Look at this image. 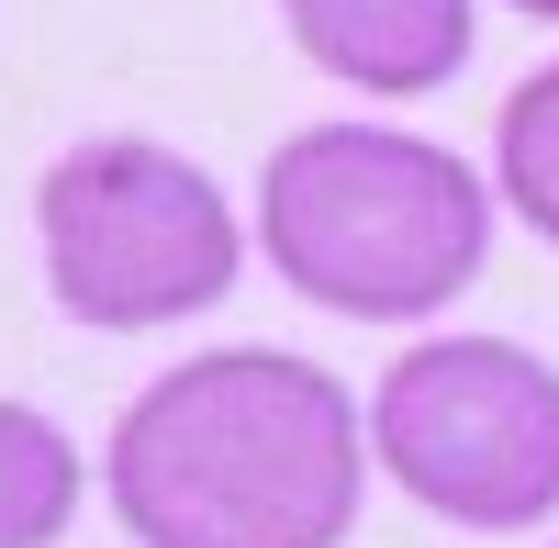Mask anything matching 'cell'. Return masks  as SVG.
I'll use <instances>...</instances> for the list:
<instances>
[{
  "instance_id": "6da1fadb",
  "label": "cell",
  "mask_w": 559,
  "mask_h": 548,
  "mask_svg": "<svg viewBox=\"0 0 559 548\" xmlns=\"http://www.w3.org/2000/svg\"><path fill=\"white\" fill-rule=\"evenodd\" d=\"M102 492L134 548H347L369 448L358 392L292 347H213L123 403Z\"/></svg>"
},
{
  "instance_id": "7a4b0ae2",
  "label": "cell",
  "mask_w": 559,
  "mask_h": 548,
  "mask_svg": "<svg viewBox=\"0 0 559 548\" xmlns=\"http://www.w3.org/2000/svg\"><path fill=\"white\" fill-rule=\"evenodd\" d=\"M258 247L324 313L358 325H426L492 258V191L437 134L403 123H302L269 146Z\"/></svg>"
},
{
  "instance_id": "3957f363",
  "label": "cell",
  "mask_w": 559,
  "mask_h": 548,
  "mask_svg": "<svg viewBox=\"0 0 559 548\" xmlns=\"http://www.w3.org/2000/svg\"><path fill=\"white\" fill-rule=\"evenodd\" d=\"M34 247H45V291L68 325L157 336L236 291L247 224L202 157L157 146V134H90L34 179Z\"/></svg>"
},
{
  "instance_id": "277c9868",
  "label": "cell",
  "mask_w": 559,
  "mask_h": 548,
  "mask_svg": "<svg viewBox=\"0 0 559 548\" xmlns=\"http://www.w3.org/2000/svg\"><path fill=\"white\" fill-rule=\"evenodd\" d=\"M369 460L448 526L526 537L559 515V370L515 336H426L369 392Z\"/></svg>"
},
{
  "instance_id": "5b68a950",
  "label": "cell",
  "mask_w": 559,
  "mask_h": 548,
  "mask_svg": "<svg viewBox=\"0 0 559 548\" xmlns=\"http://www.w3.org/2000/svg\"><path fill=\"white\" fill-rule=\"evenodd\" d=\"M280 23L324 79L381 90V102H426L471 68L481 0H280Z\"/></svg>"
},
{
  "instance_id": "8992f818",
  "label": "cell",
  "mask_w": 559,
  "mask_h": 548,
  "mask_svg": "<svg viewBox=\"0 0 559 548\" xmlns=\"http://www.w3.org/2000/svg\"><path fill=\"white\" fill-rule=\"evenodd\" d=\"M79 448L57 415H34V403H0V548H57L68 515H79Z\"/></svg>"
},
{
  "instance_id": "52a82bcc",
  "label": "cell",
  "mask_w": 559,
  "mask_h": 548,
  "mask_svg": "<svg viewBox=\"0 0 559 548\" xmlns=\"http://www.w3.org/2000/svg\"><path fill=\"white\" fill-rule=\"evenodd\" d=\"M492 179H503V202H515L526 236L559 247V68L515 79V102L492 123Z\"/></svg>"
},
{
  "instance_id": "ba28073f",
  "label": "cell",
  "mask_w": 559,
  "mask_h": 548,
  "mask_svg": "<svg viewBox=\"0 0 559 548\" xmlns=\"http://www.w3.org/2000/svg\"><path fill=\"white\" fill-rule=\"evenodd\" d=\"M515 12H526V23H559V0H515Z\"/></svg>"
}]
</instances>
